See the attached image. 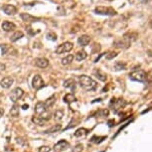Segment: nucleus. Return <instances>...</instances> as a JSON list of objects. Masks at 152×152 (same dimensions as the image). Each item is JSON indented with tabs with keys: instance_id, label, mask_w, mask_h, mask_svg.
Instances as JSON below:
<instances>
[{
	"instance_id": "72a5a7b5",
	"label": "nucleus",
	"mask_w": 152,
	"mask_h": 152,
	"mask_svg": "<svg viewBox=\"0 0 152 152\" xmlns=\"http://www.w3.org/2000/svg\"><path fill=\"white\" fill-rule=\"evenodd\" d=\"M101 115H103V116H108V109H103V110H101Z\"/></svg>"
},
{
	"instance_id": "0eeeda50",
	"label": "nucleus",
	"mask_w": 152,
	"mask_h": 152,
	"mask_svg": "<svg viewBox=\"0 0 152 152\" xmlns=\"http://www.w3.org/2000/svg\"><path fill=\"white\" fill-rule=\"evenodd\" d=\"M44 85H45V82L40 75H36V76L33 78V80H32V87H33V89H35V90L42 89V87H44Z\"/></svg>"
},
{
	"instance_id": "20e7f679",
	"label": "nucleus",
	"mask_w": 152,
	"mask_h": 152,
	"mask_svg": "<svg viewBox=\"0 0 152 152\" xmlns=\"http://www.w3.org/2000/svg\"><path fill=\"white\" fill-rule=\"evenodd\" d=\"M95 12L98 15H105V16H114L116 15V11L110 7L105 6H98L95 9Z\"/></svg>"
},
{
	"instance_id": "ddd939ff",
	"label": "nucleus",
	"mask_w": 152,
	"mask_h": 152,
	"mask_svg": "<svg viewBox=\"0 0 152 152\" xmlns=\"http://www.w3.org/2000/svg\"><path fill=\"white\" fill-rule=\"evenodd\" d=\"M46 110H48V108H46V105H45V103H43V101H39V103H37V105L35 106V113L37 114L41 115V114L44 113Z\"/></svg>"
},
{
	"instance_id": "b1692460",
	"label": "nucleus",
	"mask_w": 152,
	"mask_h": 152,
	"mask_svg": "<svg viewBox=\"0 0 152 152\" xmlns=\"http://www.w3.org/2000/svg\"><path fill=\"white\" fill-rule=\"evenodd\" d=\"M87 133H89V131H87V129L86 128H79L78 130H77L76 132H75V136L76 137H82V136H85V135H87Z\"/></svg>"
},
{
	"instance_id": "7c9ffc66",
	"label": "nucleus",
	"mask_w": 152,
	"mask_h": 152,
	"mask_svg": "<svg viewBox=\"0 0 152 152\" xmlns=\"http://www.w3.org/2000/svg\"><path fill=\"white\" fill-rule=\"evenodd\" d=\"M117 56V53L115 52H109L108 53V54L105 55V58L108 59V60H113V59H114Z\"/></svg>"
},
{
	"instance_id": "f3484780",
	"label": "nucleus",
	"mask_w": 152,
	"mask_h": 152,
	"mask_svg": "<svg viewBox=\"0 0 152 152\" xmlns=\"http://www.w3.org/2000/svg\"><path fill=\"white\" fill-rule=\"evenodd\" d=\"M63 100H64V103H68V105H71L72 103H74V101L77 100V98L73 94H67L65 97L63 98Z\"/></svg>"
},
{
	"instance_id": "423d86ee",
	"label": "nucleus",
	"mask_w": 152,
	"mask_h": 152,
	"mask_svg": "<svg viewBox=\"0 0 152 152\" xmlns=\"http://www.w3.org/2000/svg\"><path fill=\"white\" fill-rule=\"evenodd\" d=\"M23 95H24L23 90L20 89V87H16V89L12 90L11 94H10V100H11V101H13L14 103H16L21 98L23 97Z\"/></svg>"
},
{
	"instance_id": "c756f323",
	"label": "nucleus",
	"mask_w": 152,
	"mask_h": 152,
	"mask_svg": "<svg viewBox=\"0 0 152 152\" xmlns=\"http://www.w3.org/2000/svg\"><path fill=\"white\" fill-rule=\"evenodd\" d=\"M82 149H84V145H82V143H79V144H77V145L73 148V150H72V152H82Z\"/></svg>"
},
{
	"instance_id": "5701e85b",
	"label": "nucleus",
	"mask_w": 152,
	"mask_h": 152,
	"mask_svg": "<svg viewBox=\"0 0 152 152\" xmlns=\"http://www.w3.org/2000/svg\"><path fill=\"white\" fill-rule=\"evenodd\" d=\"M62 129V125L61 124H54L52 127H50L49 129H47L45 133H54V132H58Z\"/></svg>"
},
{
	"instance_id": "4be33fe9",
	"label": "nucleus",
	"mask_w": 152,
	"mask_h": 152,
	"mask_svg": "<svg viewBox=\"0 0 152 152\" xmlns=\"http://www.w3.org/2000/svg\"><path fill=\"white\" fill-rule=\"evenodd\" d=\"M73 60H74V56L68 55L67 57H64L62 60H61V63H62V65L67 66V65H70V64L73 62Z\"/></svg>"
},
{
	"instance_id": "cd10ccee",
	"label": "nucleus",
	"mask_w": 152,
	"mask_h": 152,
	"mask_svg": "<svg viewBox=\"0 0 152 152\" xmlns=\"http://www.w3.org/2000/svg\"><path fill=\"white\" fill-rule=\"evenodd\" d=\"M114 70L115 71H121V70H125V68H126V65H125L124 63L122 62H117L115 63V65H114Z\"/></svg>"
},
{
	"instance_id": "393cba45",
	"label": "nucleus",
	"mask_w": 152,
	"mask_h": 152,
	"mask_svg": "<svg viewBox=\"0 0 152 152\" xmlns=\"http://www.w3.org/2000/svg\"><path fill=\"white\" fill-rule=\"evenodd\" d=\"M32 121H33V123L39 125V126H43V125H45V123L47 122V121H45L44 119H42L40 116L33 117V118H32Z\"/></svg>"
},
{
	"instance_id": "9b49d317",
	"label": "nucleus",
	"mask_w": 152,
	"mask_h": 152,
	"mask_svg": "<svg viewBox=\"0 0 152 152\" xmlns=\"http://www.w3.org/2000/svg\"><path fill=\"white\" fill-rule=\"evenodd\" d=\"M35 65L38 67V68L45 69L49 66V61H48L46 58H37L35 60Z\"/></svg>"
},
{
	"instance_id": "c85d7f7f",
	"label": "nucleus",
	"mask_w": 152,
	"mask_h": 152,
	"mask_svg": "<svg viewBox=\"0 0 152 152\" xmlns=\"http://www.w3.org/2000/svg\"><path fill=\"white\" fill-rule=\"evenodd\" d=\"M105 138H106V136H92V138L90 139V141L98 144V143H100L103 140H105Z\"/></svg>"
},
{
	"instance_id": "2f4dec72",
	"label": "nucleus",
	"mask_w": 152,
	"mask_h": 152,
	"mask_svg": "<svg viewBox=\"0 0 152 152\" xmlns=\"http://www.w3.org/2000/svg\"><path fill=\"white\" fill-rule=\"evenodd\" d=\"M51 151V147L49 146H41L38 149V152H50Z\"/></svg>"
},
{
	"instance_id": "4c0bfd02",
	"label": "nucleus",
	"mask_w": 152,
	"mask_h": 152,
	"mask_svg": "<svg viewBox=\"0 0 152 152\" xmlns=\"http://www.w3.org/2000/svg\"><path fill=\"white\" fill-rule=\"evenodd\" d=\"M28 108H29V105H22V108L24 109V110H26V109H28Z\"/></svg>"
},
{
	"instance_id": "dca6fc26",
	"label": "nucleus",
	"mask_w": 152,
	"mask_h": 152,
	"mask_svg": "<svg viewBox=\"0 0 152 152\" xmlns=\"http://www.w3.org/2000/svg\"><path fill=\"white\" fill-rule=\"evenodd\" d=\"M90 38L87 35H82L78 39V43L80 46H87L90 44Z\"/></svg>"
},
{
	"instance_id": "c9c22d12",
	"label": "nucleus",
	"mask_w": 152,
	"mask_h": 152,
	"mask_svg": "<svg viewBox=\"0 0 152 152\" xmlns=\"http://www.w3.org/2000/svg\"><path fill=\"white\" fill-rule=\"evenodd\" d=\"M3 114H4V109L2 108H0V118L3 116Z\"/></svg>"
},
{
	"instance_id": "9d476101",
	"label": "nucleus",
	"mask_w": 152,
	"mask_h": 152,
	"mask_svg": "<svg viewBox=\"0 0 152 152\" xmlns=\"http://www.w3.org/2000/svg\"><path fill=\"white\" fill-rule=\"evenodd\" d=\"M13 82H14V80L11 77H5L0 82V86L3 87V89H9V87H11Z\"/></svg>"
},
{
	"instance_id": "e433bc0d",
	"label": "nucleus",
	"mask_w": 152,
	"mask_h": 152,
	"mask_svg": "<svg viewBox=\"0 0 152 152\" xmlns=\"http://www.w3.org/2000/svg\"><path fill=\"white\" fill-rule=\"evenodd\" d=\"M2 70H5V65H3V64H0V71Z\"/></svg>"
},
{
	"instance_id": "f704fd0d",
	"label": "nucleus",
	"mask_w": 152,
	"mask_h": 152,
	"mask_svg": "<svg viewBox=\"0 0 152 152\" xmlns=\"http://www.w3.org/2000/svg\"><path fill=\"white\" fill-rule=\"evenodd\" d=\"M114 125V120L113 119H110V120H108V126L109 127H113Z\"/></svg>"
},
{
	"instance_id": "1a4fd4ad",
	"label": "nucleus",
	"mask_w": 152,
	"mask_h": 152,
	"mask_svg": "<svg viewBox=\"0 0 152 152\" xmlns=\"http://www.w3.org/2000/svg\"><path fill=\"white\" fill-rule=\"evenodd\" d=\"M2 10L6 13L8 16H13L17 13V8H16L14 5H11V4H6L2 7Z\"/></svg>"
},
{
	"instance_id": "7ed1b4c3",
	"label": "nucleus",
	"mask_w": 152,
	"mask_h": 152,
	"mask_svg": "<svg viewBox=\"0 0 152 152\" xmlns=\"http://www.w3.org/2000/svg\"><path fill=\"white\" fill-rule=\"evenodd\" d=\"M126 105V101L122 98H119V100H116L115 98H111V101L109 103V108H113V110L114 113H118L119 109L123 108L124 106Z\"/></svg>"
},
{
	"instance_id": "412c9836",
	"label": "nucleus",
	"mask_w": 152,
	"mask_h": 152,
	"mask_svg": "<svg viewBox=\"0 0 152 152\" xmlns=\"http://www.w3.org/2000/svg\"><path fill=\"white\" fill-rule=\"evenodd\" d=\"M23 37H24L23 32L17 31V32H15V33L11 36L10 40H11V42H16V41H18V40H20L21 38H23Z\"/></svg>"
},
{
	"instance_id": "a211bd4d",
	"label": "nucleus",
	"mask_w": 152,
	"mask_h": 152,
	"mask_svg": "<svg viewBox=\"0 0 152 152\" xmlns=\"http://www.w3.org/2000/svg\"><path fill=\"white\" fill-rule=\"evenodd\" d=\"M10 115L13 116V117L19 116V105L14 103V105H13L12 108L10 109Z\"/></svg>"
},
{
	"instance_id": "39448f33",
	"label": "nucleus",
	"mask_w": 152,
	"mask_h": 152,
	"mask_svg": "<svg viewBox=\"0 0 152 152\" xmlns=\"http://www.w3.org/2000/svg\"><path fill=\"white\" fill-rule=\"evenodd\" d=\"M74 48V45L71 42H65V43L61 44L60 46L57 47L56 49V53L57 54H64V53H68Z\"/></svg>"
},
{
	"instance_id": "4468645a",
	"label": "nucleus",
	"mask_w": 152,
	"mask_h": 152,
	"mask_svg": "<svg viewBox=\"0 0 152 152\" xmlns=\"http://www.w3.org/2000/svg\"><path fill=\"white\" fill-rule=\"evenodd\" d=\"M1 27L5 32H10V31L14 30V29L16 28V25L14 23L9 22V21H4V22L2 23Z\"/></svg>"
},
{
	"instance_id": "6e6552de",
	"label": "nucleus",
	"mask_w": 152,
	"mask_h": 152,
	"mask_svg": "<svg viewBox=\"0 0 152 152\" xmlns=\"http://www.w3.org/2000/svg\"><path fill=\"white\" fill-rule=\"evenodd\" d=\"M68 147H69V143L67 142L66 140L62 139V140L59 141L58 143H56V144H55V146H54V150H55L56 152H62V151H64V150H66V149L68 148Z\"/></svg>"
},
{
	"instance_id": "f8f14e48",
	"label": "nucleus",
	"mask_w": 152,
	"mask_h": 152,
	"mask_svg": "<svg viewBox=\"0 0 152 152\" xmlns=\"http://www.w3.org/2000/svg\"><path fill=\"white\" fill-rule=\"evenodd\" d=\"M20 17L22 18V20L25 21V22H38L40 20V18L34 17V16L28 14V13H21Z\"/></svg>"
},
{
	"instance_id": "6ab92c4d",
	"label": "nucleus",
	"mask_w": 152,
	"mask_h": 152,
	"mask_svg": "<svg viewBox=\"0 0 152 152\" xmlns=\"http://www.w3.org/2000/svg\"><path fill=\"white\" fill-rule=\"evenodd\" d=\"M94 74H95V76L97 77L98 80H100V81H101V82H105L106 81V75L103 74L100 70H95L94 72Z\"/></svg>"
},
{
	"instance_id": "aec40b11",
	"label": "nucleus",
	"mask_w": 152,
	"mask_h": 152,
	"mask_svg": "<svg viewBox=\"0 0 152 152\" xmlns=\"http://www.w3.org/2000/svg\"><path fill=\"white\" fill-rule=\"evenodd\" d=\"M87 54L86 51H80V52L77 53L76 55V60L79 61V62H82V61H84L85 59H87Z\"/></svg>"
},
{
	"instance_id": "f257e3e1",
	"label": "nucleus",
	"mask_w": 152,
	"mask_h": 152,
	"mask_svg": "<svg viewBox=\"0 0 152 152\" xmlns=\"http://www.w3.org/2000/svg\"><path fill=\"white\" fill-rule=\"evenodd\" d=\"M79 84L82 89L86 90H89V92L95 90L98 87V82H95L94 79H92L89 76H86V75L80 76Z\"/></svg>"
},
{
	"instance_id": "f03ea898",
	"label": "nucleus",
	"mask_w": 152,
	"mask_h": 152,
	"mask_svg": "<svg viewBox=\"0 0 152 152\" xmlns=\"http://www.w3.org/2000/svg\"><path fill=\"white\" fill-rule=\"evenodd\" d=\"M129 79L135 82H145L146 79H147V75L143 70H138L134 71L132 73L129 74Z\"/></svg>"
},
{
	"instance_id": "bb28decb",
	"label": "nucleus",
	"mask_w": 152,
	"mask_h": 152,
	"mask_svg": "<svg viewBox=\"0 0 152 152\" xmlns=\"http://www.w3.org/2000/svg\"><path fill=\"white\" fill-rule=\"evenodd\" d=\"M54 118L56 119V120H61V119L63 118V116H64V111L62 110V109H58V110H56L55 111V113H54Z\"/></svg>"
},
{
	"instance_id": "a878e982",
	"label": "nucleus",
	"mask_w": 152,
	"mask_h": 152,
	"mask_svg": "<svg viewBox=\"0 0 152 152\" xmlns=\"http://www.w3.org/2000/svg\"><path fill=\"white\" fill-rule=\"evenodd\" d=\"M55 100H56V97H55V95H52L51 98H47V100L44 101V103H45V105H46V108H51V106H52L55 103Z\"/></svg>"
},
{
	"instance_id": "473e14b6",
	"label": "nucleus",
	"mask_w": 152,
	"mask_h": 152,
	"mask_svg": "<svg viewBox=\"0 0 152 152\" xmlns=\"http://www.w3.org/2000/svg\"><path fill=\"white\" fill-rule=\"evenodd\" d=\"M47 39L52 40V41H56V40H57V36H56L54 33H49L47 34Z\"/></svg>"
},
{
	"instance_id": "2eb2a0df",
	"label": "nucleus",
	"mask_w": 152,
	"mask_h": 152,
	"mask_svg": "<svg viewBox=\"0 0 152 152\" xmlns=\"http://www.w3.org/2000/svg\"><path fill=\"white\" fill-rule=\"evenodd\" d=\"M63 86H64V87H66V89H70L72 90H76V81H75L74 79H68L67 81L64 82Z\"/></svg>"
}]
</instances>
